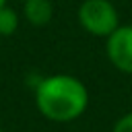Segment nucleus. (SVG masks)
Wrapping results in <instances>:
<instances>
[{
	"label": "nucleus",
	"instance_id": "f257e3e1",
	"mask_svg": "<svg viewBox=\"0 0 132 132\" xmlns=\"http://www.w3.org/2000/svg\"><path fill=\"white\" fill-rule=\"evenodd\" d=\"M35 105L50 122L66 124L85 113L89 105V91L85 82L72 74H50L35 87Z\"/></svg>",
	"mask_w": 132,
	"mask_h": 132
},
{
	"label": "nucleus",
	"instance_id": "423d86ee",
	"mask_svg": "<svg viewBox=\"0 0 132 132\" xmlns=\"http://www.w3.org/2000/svg\"><path fill=\"white\" fill-rule=\"evenodd\" d=\"M111 132H132V111L124 113L111 128Z\"/></svg>",
	"mask_w": 132,
	"mask_h": 132
},
{
	"label": "nucleus",
	"instance_id": "7ed1b4c3",
	"mask_svg": "<svg viewBox=\"0 0 132 132\" xmlns=\"http://www.w3.org/2000/svg\"><path fill=\"white\" fill-rule=\"evenodd\" d=\"M105 39V54L109 62L120 72L132 74V25H118Z\"/></svg>",
	"mask_w": 132,
	"mask_h": 132
},
{
	"label": "nucleus",
	"instance_id": "f03ea898",
	"mask_svg": "<svg viewBox=\"0 0 132 132\" xmlns=\"http://www.w3.org/2000/svg\"><path fill=\"white\" fill-rule=\"evenodd\" d=\"M76 19H78V25L95 37H107L120 25L118 10H116L113 2H109V0L80 2L78 10H76Z\"/></svg>",
	"mask_w": 132,
	"mask_h": 132
},
{
	"label": "nucleus",
	"instance_id": "39448f33",
	"mask_svg": "<svg viewBox=\"0 0 132 132\" xmlns=\"http://www.w3.org/2000/svg\"><path fill=\"white\" fill-rule=\"evenodd\" d=\"M19 29V14L10 6H0V37H8Z\"/></svg>",
	"mask_w": 132,
	"mask_h": 132
},
{
	"label": "nucleus",
	"instance_id": "6e6552de",
	"mask_svg": "<svg viewBox=\"0 0 132 132\" xmlns=\"http://www.w3.org/2000/svg\"><path fill=\"white\" fill-rule=\"evenodd\" d=\"M0 132H2V128H0Z\"/></svg>",
	"mask_w": 132,
	"mask_h": 132
},
{
	"label": "nucleus",
	"instance_id": "1a4fd4ad",
	"mask_svg": "<svg viewBox=\"0 0 132 132\" xmlns=\"http://www.w3.org/2000/svg\"><path fill=\"white\" fill-rule=\"evenodd\" d=\"M23 2H25V0H23Z\"/></svg>",
	"mask_w": 132,
	"mask_h": 132
},
{
	"label": "nucleus",
	"instance_id": "20e7f679",
	"mask_svg": "<svg viewBox=\"0 0 132 132\" xmlns=\"http://www.w3.org/2000/svg\"><path fill=\"white\" fill-rule=\"evenodd\" d=\"M25 19L33 27H45L54 16V6L50 0H25Z\"/></svg>",
	"mask_w": 132,
	"mask_h": 132
},
{
	"label": "nucleus",
	"instance_id": "0eeeda50",
	"mask_svg": "<svg viewBox=\"0 0 132 132\" xmlns=\"http://www.w3.org/2000/svg\"><path fill=\"white\" fill-rule=\"evenodd\" d=\"M4 4H6V0H0V6H4Z\"/></svg>",
	"mask_w": 132,
	"mask_h": 132
}]
</instances>
